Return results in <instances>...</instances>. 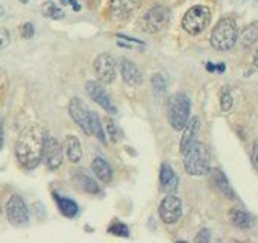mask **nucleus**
Returning a JSON list of instances; mask_svg holds the SVG:
<instances>
[{
  "mask_svg": "<svg viewBox=\"0 0 258 243\" xmlns=\"http://www.w3.org/2000/svg\"><path fill=\"white\" fill-rule=\"evenodd\" d=\"M46 133L38 125H31L25 128L16 143V157L22 167L32 170L43 160Z\"/></svg>",
  "mask_w": 258,
  "mask_h": 243,
  "instance_id": "obj_1",
  "label": "nucleus"
},
{
  "mask_svg": "<svg viewBox=\"0 0 258 243\" xmlns=\"http://www.w3.org/2000/svg\"><path fill=\"white\" fill-rule=\"evenodd\" d=\"M184 167L187 170V173L193 175V176H202L210 173L211 170V155L210 151L207 149L205 145L196 142L188 151H185L184 154Z\"/></svg>",
  "mask_w": 258,
  "mask_h": 243,
  "instance_id": "obj_2",
  "label": "nucleus"
},
{
  "mask_svg": "<svg viewBox=\"0 0 258 243\" xmlns=\"http://www.w3.org/2000/svg\"><path fill=\"white\" fill-rule=\"evenodd\" d=\"M237 40H238V29L235 20L231 17H223L214 26L210 43L216 50L226 52L235 46Z\"/></svg>",
  "mask_w": 258,
  "mask_h": 243,
  "instance_id": "obj_3",
  "label": "nucleus"
},
{
  "mask_svg": "<svg viewBox=\"0 0 258 243\" xmlns=\"http://www.w3.org/2000/svg\"><path fill=\"white\" fill-rule=\"evenodd\" d=\"M190 109H191V102L187 94L178 93L173 94L167 100V118L169 124L175 131L184 130L187 122L190 118Z\"/></svg>",
  "mask_w": 258,
  "mask_h": 243,
  "instance_id": "obj_4",
  "label": "nucleus"
},
{
  "mask_svg": "<svg viewBox=\"0 0 258 243\" xmlns=\"http://www.w3.org/2000/svg\"><path fill=\"white\" fill-rule=\"evenodd\" d=\"M211 22V11L205 5H196L190 8L182 17V28L190 35L202 34Z\"/></svg>",
  "mask_w": 258,
  "mask_h": 243,
  "instance_id": "obj_5",
  "label": "nucleus"
},
{
  "mask_svg": "<svg viewBox=\"0 0 258 243\" xmlns=\"http://www.w3.org/2000/svg\"><path fill=\"white\" fill-rule=\"evenodd\" d=\"M170 19H172L170 10L164 5H157L143 16L140 26L148 34H157L169 26Z\"/></svg>",
  "mask_w": 258,
  "mask_h": 243,
  "instance_id": "obj_6",
  "label": "nucleus"
},
{
  "mask_svg": "<svg viewBox=\"0 0 258 243\" xmlns=\"http://www.w3.org/2000/svg\"><path fill=\"white\" fill-rule=\"evenodd\" d=\"M7 217L16 226L28 223L29 210H28V205H26V202H25V199L22 196L13 195L10 198L8 204H7Z\"/></svg>",
  "mask_w": 258,
  "mask_h": 243,
  "instance_id": "obj_7",
  "label": "nucleus"
},
{
  "mask_svg": "<svg viewBox=\"0 0 258 243\" xmlns=\"http://www.w3.org/2000/svg\"><path fill=\"white\" fill-rule=\"evenodd\" d=\"M94 73L102 84L114 82L117 72H115V59L109 53H100L93 63Z\"/></svg>",
  "mask_w": 258,
  "mask_h": 243,
  "instance_id": "obj_8",
  "label": "nucleus"
},
{
  "mask_svg": "<svg viewBox=\"0 0 258 243\" xmlns=\"http://www.w3.org/2000/svg\"><path fill=\"white\" fill-rule=\"evenodd\" d=\"M43 158L46 161V166L50 170L59 169L61 164H62V160H64V149H62L61 143L55 137L47 136V134H46V139H44Z\"/></svg>",
  "mask_w": 258,
  "mask_h": 243,
  "instance_id": "obj_9",
  "label": "nucleus"
},
{
  "mask_svg": "<svg viewBox=\"0 0 258 243\" xmlns=\"http://www.w3.org/2000/svg\"><path fill=\"white\" fill-rule=\"evenodd\" d=\"M158 210H160L161 219L166 223L173 225L179 222V219L182 217V201L175 195H169L161 201Z\"/></svg>",
  "mask_w": 258,
  "mask_h": 243,
  "instance_id": "obj_10",
  "label": "nucleus"
},
{
  "mask_svg": "<svg viewBox=\"0 0 258 243\" xmlns=\"http://www.w3.org/2000/svg\"><path fill=\"white\" fill-rule=\"evenodd\" d=\"M85 90H87V93H88V96L99 105V106H102L105 111H108V112H111V114H115L117 112V108H115V105L112 103V99L109 97V94L106 93V90L103 88V85H102V82L99 81H88L87 84H85Z\"/></svg>",
  "mask_w": 258,
  "mask_h": 243,
  "instance_id": "obj_11",
  "label": "nucleus"
},
{
  "mask_svg": "<svg viewBox=\"0 0 258 243\" xmlns=\"http://www.w3.org/2000/svg\"><path fill=\"white\" fill-rule=\"evenodd\" d=\"M69 112L72 115V118L76 122V125L87 134H90V109L88 106L79 99V97H73L69 103Z\"/></svg>",
  "mask_w": 258,
  "mask_h": 243,
  "instance_id": "obj_12",
  "label": "nucleus"
},
{
  "mask_svg": "<svg viewBox=\"0 0 258 243\" xmlns=\"http://www.w3.org/2000/svg\"><path fill=\"white\" fill-rule=\"evenodd\" d=\"M140 0H111L109 4V17L112 20L121 22L129 19L137 10Z\"/></svg>",
  "mask_w": 258,
  "mask_h": 243,
  "instance_id": "obj_13",
  "label": "nucleus"
},
{
  "mask_svg": "<svg viewBox=\"0 0 258 243\" xmlns=\"http://www.w3.org/2000/svg\"><path fill=\"white\" fill-rule=\"evenodd\" d=\"M118 69H120V75L121 79L126 85L129 87H140L143 84V75L140 72V69L126 58H123L118 63Z\"/></svg>",
  "mask_w": 258,
  "mask_h": 243,
  "instance_id": "obj_14",
  "label": "nucleus"
},
{
  "mask_svg": "<svg viewBox=\"0 0 258 243\" xmlns=\"http://www.w3.org/2000/svg\"><path fill=\"white\" fill-rule=\"evenodd\" d=\"M199 131H201V122H199V117H191V118H188L187 125L184 127V133H182L181 143H179V148H181V152H182V154H184L185 151H188V149L198 142Z\"/></svg>",
  "mask_w": 258,
  "mask_h": 243,
  "instance_id": "obj_15",
  "label": "nucleus"
},
{
  "mask_svg": "<svg viewBox=\"0 0 258 243\" xmlns=\"http://www.w3.org/2000/svg\"><path fill=\"white\" fill-rule=\"evenodd\" d=\"M160 183L164 192L173 193L178 190V184H179V178L175 173V170L172 169V166L169 163H163L161 164V170H160Z\"/></svg>",
  "mask_w": 258,
  "mask_h": 243,
  "instance_id": "obj_16",
  "label": "nucleus"
},
{
  "mask_svg": "<svg viewBox=\"0 0 258 243\" xmlns=\"http://www.w3.org/2000/svg\"><path fill=\"white\" fill-rule=\"evenodd\" d=\"M213 183L216 186V189L228 199H234L235 198V192L229 184V179L226 178V175L220 170V169H214L213 170Z\"/></svg>",
  "mask_w": 258,
  "mask_h": 243,
  "instance_id": "obj_17",
  "label": "nucleus"
},
{
  "mask_svg": "<svg viewBox=\"0 0 258 243\" xmlns=\"http://www.w3.org/2000/svg\"><path fill=\"white\" fill-rule=\"evenodd\" d=\"M228 216H229L231 223L234 226L240 228V229H249V228L253 226V217L249 213L243 211V210L232 208V210H229Z\"/></svg>",
  "mask_w": 258,
  "mask_h": 243,
  "instance_id": "obj_18",
  "label": "nucleus"
},
{
  "mask_svg": "<svg viewBox=\"0 0 258 243\" xmlns=\"http://www.w3.org/2000/svg\"><path fill=\"white\" fill-rule=\"evenodd\" d=\"M64 151L72 163H79L82 160V146L78 137L75 136H67L64 142Z\"/></svg>",
  "mask_w": 258,
  "mask_h": 243,
  "instance_id": "obj_19",
  "label": "nucleus"
},
{
  "mask_svg": "<svg viewBox=\"0 0 258 243\" xmlns=\"http://www.w3.org/2000/svg\"><path fill=\"white\" fill-rule=\"evenodd\" d=\"M53 199H55V202H56V205H58V208H59L62 216H66L69 219H73L79 213V207H78V204L73 199L64 198V196L56 195V193L53 195Z\"/></svg>",
  "mask_w": 258,
  "mask_h": 243,
  "instance_id": "obj_20",
  "label": "nucleus"
},
{
  "mask_svg": "<svg viewBox=\"0 0 258 243\" xmlns=\"http://www.w3.org/2000/svg\"><path fill=\"white\" fill-rule=\"evenodd\" d=\"M91 167H93V172L96 173V176L103 181V183H111L112 179V169L111 166L100 157H96L91 163Z\"/></svg>",
  "mask_w": 258,
  "mask_h": 243,
  "instance_id": "obj_21",
  "label": "nucleus"
},
{
  "mask_svg": "<svg viewBox=\"0 0 258 243\" xmlns=\"http://www.w3.org/2000/svg\"><path fill=\"white\" fill-rule=\"evenodd\" d=\"M75 183L79 186V189H82L84 192L90 193V195H97L100 193V187L99 184L88 175H84V173H78L75 176Z\"/></svg>",
  "mask_w": 258,
  "mask_h": 243,
  "instance_id": "obj_22",
  "label": "nucleus"
},
{
  "mask_svg": "<svg viewBox=\"0 0 258 243\" xmlns=\"http://www.w3.org/2000/svg\"><path fill=\"white\" fill-rule=\"evenodd\" d=\"M258 40V22H253L250 25H247L241 34H240V43L244 46V47H249L252 46L255 41Z\"/></svg>",
  "mask_w": 258,
  "mask_h": 243,
  "instance_id": "obj_23",
  "label": "nucleus"
},
{
  "mask_svg": "<svg viewBox=\"0 0 258 243\" xmlns=\"http://www.w3.org/2000/svg\"><path fill=\"white\" fill-rule=\"evenodd\" d=\"M90 134L94 136L99 142L106 143V136H105L103 127H102V124H100L99 115H97L94 111L90 112Z\"/></svg>",
  "mask_w": 258,
  "mask_h": 243,
  "instance_id": "obj_24",
  "label": "nucleus"
},
{
  "mask_svg": "<svg viewBox=\"0 0 258 243\" xmlns=\"http://www.w3.org/2000/svg\"><path fill=\"white\" fill-rule=\"evenodd\" d=\"M43 14L49 19H53V20H61L64 19V13L61 8H58L53 2H46L41 8Z\"/></svg>",
  "mask_w": 258,
  "mask_h": 243,
  "instance_id": "obj_25",
  "label": "nucleus"
},
{
  "mask_svg": "<svg viewBox=\"0 0 258 243\" xmlns=\"http://www.w3.org/2000/svg\"><path fill=\"white\" fill-rule=\"evenodd\" d=\"M151 84H152V90L157 96H161L166 93L167 90V82L164 79V76L161 73H155L152 78H151Z\"/></svg>",
  "mask_w": 258,
  "mask_h": 243,
  "instance_id": "obj_26",
  "label": "nucleus"
},
{
  "mask_svg": "<svg viewBox=\"0 0 258 243\" xmlns=\"http://www.w3.org/2000/svg\"><path fill=\"white\" fill-rule=\"evenodd\" d=\"M106 131H108V136L111 137L112 142H118L121 139V133L118 130V127L114 124V120L112 118H106Z\"/></svg>",
  "mask_w": 258,
  "mask_h": 243,
  "instance_id": "obj_27",
  "label": "nucleus"
},
{
  "mask_svg": "<svg viewBox=\"0 0 258 243\" xmlns=\"http://www.w3.org/2000/svg\"><path fill=\"white\" fill-rule=\"evenodd\" d=\"M108 232H111L114 235H120V237H127L129 235V228L121 222H114L112 225H109Z\"/></svg>",
  "mask_w": 258,
  "mask_h": 243,
  "instance_id": "obj_28",
  "label": "nucleus"
},
{
  "mask_svg": "<svg viewBox=\"0 0 258 243\" xmlns=\"http://www.w3.org/2000/svg\"><path fill=\"white\" fill-rule=\"evenodd\" d=\"M232 103H234L232 94L228 90H223L222 94H220V108H222V111H225V112L229 111L232 108Z\"/></svg>",
  "mask_w": 258,
  "mask_h": 243,
  "instance_id": "obj_29",
  "label": "nucleus"
},
{
  "mask_svg": "<svg viewBox=\"0 0 258 243\" xmlns=\"http://www.w3.org/2000/svg\"><path fill=\"white\" fill-rule=\"evenodd\" d=\"M10 43H11V35H10L8 29L2 28V29H0V49L8 47Z\"/></svg>",
  "mask_w": 258,
  "mask_h": 243,
  "instance_id": "obj_30",
  "label": "nucleus"
},
{
  "mask_svg": "<svg viewBox=\"0 0 258 243\" xmlns=\"http://www.w3.org/2000/svg\"><path fill=\"white\" fill-rule=\"evenodd\" d=\"M34 34H35V29H34V25H32V23H25V25L22 26V37H23V38L29 40V38L34 37Z\"/></svg>",
  "mask_w": 258,
  "mask_h": 243,
  "instance_id": "obj_31",
  "label": "nucleus"
},
{
  "mask_svg": "<svg viewBox=\"0 0 258 243\" xmlns=\"http://www.w3.org/2000/svg\"><path fill=\"white\" fill-rule=\"evenodd\" d=\"M195 241H196V243H208V241H210V231H208L207 228L201 229L199 234L196 235Z\"/></svg>",
  "mask_w": 258,
  "mask_h": 243,
  "instance_id": "obj_32",
  "label": "nucleus"
},
{
  "mask_svg": "<svg viewBox=\"0 0 258 243\" xmlns=\"http://www.w3.org/2000/svg\"><path fill=\"white\" fill-rule=\"evenodd\" d=\"M250 161H252V166L258 170V140H255V143H253L252 154H250Z\"/></svg>",
  "mask_w": 258,
  "mask_h": 243,
  "instance_id": "obj_33",
  "label": "nucleus"
},
{
  "mask_svg": "<svg viewBox=\"0 0 258 243\" xmlns=\"http://www.w3.org/2000/svg\"><path fill=\"white\" fill-rule=\"evenodd\" d=\"M2 148H4V127L0 124V151H2Z\"/></svg>",
  "mask_w": 258,
  "mask_h": 243,
  "instance_id": "obj_34",
  "label": "nucleus"
},
{
  "mask_svg": "<svg viewBox=\"0 0 258 243\" xmlns=\"http://www.w3.org/2000/svg\"><path fill=\"white\" fill-rule=\"evenodd\" d=\"M70 5L73 7V10H75V11H79V10H81V7L78 5L76 0H70Z\"/></svg>",
  "mask_w": 258,
  "mask_h": 243,
  "instance_id": "obj_35",
  "label": "nucleus"
},
{
  "mask_svg": "<svg viewBox=\"0 0 258 243\" xmlns=\"http://www.w3.org/2000/svg\"><path fill=\"white\" fill-rule=\"evenodd\" d=\"M207 70H208V72H216V70H217V66L208 63V64H207Z\"/></svg>",
  "mask_w": 258,
  "mask_h": 243,
  "instance_id": "obj_36",
  "label": "nucleus"
},
{
  "mask_svg": "<svg viewBox=\"0 0 258 243\" xmlns=\"http://www.w3.org/2000/svg\"><path fill=\"white\" fill-rule=\"evenodd\" d=\"M253 66L258 69V49H256V52H255V55H253Z\"/></svg>",
  "mask_w": 258,
  "mask_h": 243,
  "instance_id": "obj_37",
  "label": "nucleus"
},
{
  "mask_svg": "<svg viewBox=\"0 0 258 243\" xmlns=\"http://www.w3.org/2000/svg\"><path fill=\"white\" fill-rule=\"evenodd\" d=\"M61 4H62V5H69V4H70V0H61Z\"/></svg>",
  "mask_w": 258,
  "mask_h": 243,
  "instance_id": "obj_38",
  "label": "nucleus"
},
{
  "mask_svg": "<svg viewBox=\"0 0 258 243\" xmlns=\"http://www.w3.org/2000/svg\"><path fill=\"white\" fill-rule=\"evenodd\" d=\"M19 2H22L23 5H26V4H28V0H19Z\"/></svg>",
  "mask_w": 258,
  "mask_h": 243,
  "instance_id": "obj_39",
  "label": "nucleus"
},
{
  "mask_svg": "<svg viewBox=\"0 0 258 243\" xmlns=\"http://www.w3.org/2000/svg\"><path fill=\"white\" fill-rule=\"evenodd\" d=\"M4 13H5V11H4V8H2V7H0V16H2Z\"/></svg>",
  "mask_w": 258,
  "mask_h": 243,
  "instance_id": "obj_40",
  "label": "nucleus"
},
{
  "mask_svg": "<svg viewBox=\"0 0 258 243\" xmlns=\"http://www.w3.org/2000/svg\"><path fill=\"white\" fill-rule=\"evenodd\" d=\"M0 213H2V207H0Z\"/></svg>",
  "mask_w": 258,
  "mask_h": 243,
  "instance_id": "obj_41",
  "label": "nucleus"
},
{
  "mask_svg": "<svg viewBox=\"0 0 258 243\" xmlns=\"http://www.w3.org/2000/svg\"><path fill=\"white\" fill-rule=\"evenodd\" d=\"M256 4H258V0H256Z\"/></svg>",
  "mask_w": 258,
  "mask_h": 243,
  "instance_id": "obj_42",
  "label": "nucleus"
}]
</instances>
